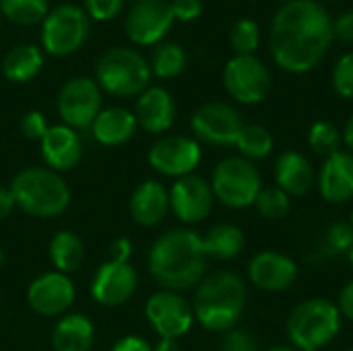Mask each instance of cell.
Returning a JSON list of instances; mask_svg holds the SVG:
<instances>
[{
  "label": "cell",
  "mask_w": 353,
  "mask_h": 351,
  "mask_svg": "<svg viewBox=\"0 0 353 351\" xmlns=\"http://www.w3.org/2000/svg\"><path fill=\"white\" fill-rule=\"evenodd\" d=\"M244 124L240 110L225 101L203 103L190 118L194 139L211 147H234Z\"/></svg>",
  "instance_id": "obj_12"
},
{
  "label": "cell",
  "mask_w": 353,
  "mask_h": 351,
  "mask_svg": "<svg viewBox=\"0 0 353 351\" xmlns=\"http://www.w3.org/2000/svg\"><path fill=\"white\" fill-rule=\"evenodd\" d=\"M19 128H21V132H23L25 139H29V141H41L50 126H48V120H46V116L41 112L31 110V112H27L21 118Z\"/></svg>",
  "instance_id": "obj_38"
},
{
  "label": "cell",
  "mask_w": 353,
  "mask_h": 351,
  "mask_svg": "<svg viewBox=\"0 0 353 351\" xmlns=\"http://www.w3.org/2000/svg\"><path fill=\"white\" fill-rule=\"evenodd\" d=\"M147 161L157 174L178 180L194 174L203 161V147L194 137L165 134L151 145Z\"/></svg>",
  "instance_id": "obj_10"
},
{
  "label": "cell",
  "mask_w": 353,
  "mask_h": 351,
  "mask_svg": "<svg viewBox=\"0 0 353 351\" xmlns=\"http://www.w3.org/2000/svg\"><path fill=\"white\" fill-rule=\"evenodd\" d=\"M333 19L319 0L283 4L269 29V52L275 64L292 74L314 70L333 46Z\"/></svg>",
  "instance_id": "obj_1"
},
{
  "label": "cell",
  "mask_w": 353,
  "mask_h": 351,
  "mask_svg": "<svg viewBox=\"0 0 353 351\" xmlns=\"http://www.w3.org/2000/svg\"><path fill=\"white\" fill-rule=\"evenodd\" d=\"M353 248V228L350 221H335L327 228L323 244H321V257L331 259V257H341Z\"/></svg>",
  "instance_id": "obj_35"
},
{
  "label": "cell",
  "mask_w": 353,
  "mask_h": 351,
  "mask_svg": "<svg viewBox=\"0 0 353 351\" xmlns=\"http://www.w3.org/2000/svg\"><path fill=\"white\" fill-rule=\"evenodd\" d=\"M95 81L101 91L116 97L141 95L149 87L151 66L149 60L132 48H112L99 58Z\"/></svg>",
  "instance_id": "obj_6"
},
{
  "label": "cell",
  "mask_w": 353,
  "mask_h": 351,
  "mask_svg": "<svg viewBox=\"0 0 353 351\" xmlns=\"http://www.w3.org/2000/svg\"><path fill=\"white\" fill-rule=\"evenodd\" d=\"M4 263H6V254H4V250L0 248V269L4 267Z\"/></svg>",
  "instance_id": "obj_49"
},
{
  "label": "cell",
  "mask_w": 353,
  "mask_h": 351,
  "mask_svg": "<svg viewBox=\"0 0 353 351\" xmlns=\"http://www.w3.org/2000/svg\"><path fill=\"white\" fill-rule=\"evenodd\" d=\"M347 263H350V267H352V271H353V248L347 252Z\"/></svg>",
  "instance_id": "obj_50"
},
{
  "label": "cell",
  "mask_w": 353,
  "mask_h": 351,
  "mask_svg": "<svg viewBox=\"0 0 353 351\" xmlns=\"http://www.w3.org/2000/svg\"><path fill=\"white\" fill-rule=\"evenodd\" d=\"M209 184L215 203L240 211V209L254 207L256 197L263 190V176L252 161L240 155H230L223 157L213 168Z\"/></svg>",
  "instance_id": "obj_7"
},
{
  "label": "cell",
  "mask_w": 353,
  "mask_h": 351,
  "mask_svg": "<svg viewBox=\"0 0 353 351\" xmlns=\"http://www.w3.org/2000/svg\"><path fill=\"white\" fill-rule=\"evenodd\" d=\"M316 188L329 205H345L353 199V155L341 149L323 159L316 172Z\"/></svg>",
  "instance_id": "obj_20"
},
{
  "label": "cell",
  "mask_w": 353,
  "mask_h": 351,
  "mask_svg": "<svg viewBox=\"0 0 353 351\" xmlns=\"http://www.w3.org/2000/svg\"><path fill=\"white\" fill-rule=\"evenodd\" d=\"M308 147L323 159L343 149V132L329 120H316L308 130Z\"/></svg>",
  "instance_id": "obj_31"
},
{
  "label": "cell",
  "mask_w": 353,
  "mask_h": 351,
  "mask_svg": "<svg viewBox=\"0 0 353 351\" xmlns=\"http://www.w3.org/2000/svg\"><path fill=\"white\" fill-rule=\"evenodd\" d=\"M246 283L234 271H215L205 275L194 288V323L211 333H228L238 327L246 310Z\"/></svg>",
  "instance_id": "obj_3"
},
{
  "label": "cell",
  "mask_w": 353,
  "mask_h": 351,
  "mask_svg": "<svg viewBox=\"0 0 353 351\" xmlns=\"http://www.w3.org/2000/svg\"><path fill=\"white\" fill-rule=\"evenodd\" d=\"M234 56H254L261 46V27L252 19H238L230 31Z\"/></svg>",
  "instance_id": "obj_34"
},
{
  "label": "cell",
  "mask_w": 353,
  "mask_h": 351,
  "mask_svg": "<svg viewBox=\"0 0 353 351\" xmlns=\"http://www.w3.org/2000/svg\"><path fill=\"white\" fill-rule=\"evenodd\" d=\"M89 37V17L77 4H60L41 21V46L50 56H70Z\"/></svg>",
  "instance_id": "obj_8"
},
{
  "label": "cell",
  "mask_w": 353,
  "mask_h": 351,
  "mask_svg": "<svg viewBox=\"0 0 353 351\" xmlns=\"http://www.w3.org/2000/svg\"><path fill=\"white\" fill-rule=\"evenodd\" d=\"M172 12L176 21L188 23L201 17L203 12V0H172Z\"/></svg>",
  "instance_id": "obj_40"
},
{
  "label": "cell",
  "mask_w": 353,
  "mask_h": 351,
  "mask_svg": "<svg viewBox=\"0 0 353 351\" xmlns=\"http://www.w3.org/2000/svg\"><path fill=\"white\" fill-rule=\"evenodd\" d=\"M48 257L54 265V271L70 275L79 271L85 263V242L79 234L62 230L54 234L48 246Z\"/></svg>",
  "instance_id": "obj_27"
},
{
  "label": "cell",
  "mask_w": 353,
  "mask_h": 351,
  "mask_svg": "<svg viewBox=\"0 0 353 351\" xmlns=\"http://www.w3.org/2000/svg\"><path fill=\"white\" fill-rule=\"evenodd\" d=\"M281 4H288V2H294V0H279Z\"/></svg>",
  "instance_id": "obj_52"
},
{
  "label": "cell",
  "mask_w": 353,
  "mask_h": 351,
  "mask_svg": "<svg viewBox=\"0 0 353 351\" xmlns=\"http://www.w3.org/2000/svg\"><path fill=\"white\" fill-rule=\"evenodd\" d=\"M101 89L91 77H74L66 81L58 93V116L62 124L85 130L91 128L93 120L101 112Z\"/></svg>",
  "instance_id": "obj_13"
},
{
  "label": "cell",
  "mask_w": 353,
  "mask_h": 351,
  "mask_svg": "<svg viewBox=\"0 0 353 351\" xmlns=\"http://www.w3.org/2000/svg\"><path fill=\"white\" fill-rule=\"evenodd\" d=\"M223 87L234 101L256 106L271 93V70L256 56H234L223 68Z\"/></svg>",
  "instance_id": "obj_9"
},
{
  "label": "cell",
  "mask_w": 353,
  "mask_h": 351,
  "mask_svg": "<svg viewBox=\"0 0 353 351\" xmlns=\"http://www.w3.org/2000/svg\"><path fill=\"white\" fill-rule=\"evenodd\" d=\"M95 343V327L81 312H66L52 331L54 351H91Z\"/></svg>",
  "instance_id": "obj_25"
},
{
  "label": "cell",
  "mask_w": 353,
  "mask_h": 351,
  "mask_svg": "<svg viewBox=\"0 0 353 351\" xmlns=\"http://www.w3.org/2000/svg\"><path fill=\"white\" fill-rule=\"evenodd\" d=\"M0 19H2V12H0Z\"/></svg>",
  "instance_id": "obj_55"
},
{
  "label": "cell",
  "mask_w": 353,
  "mask_h": 351,
  "mask_svg": "<svg viewBox=\"0 0 353 351\" xmlns=\"http://www.w3.org/2000/svg\"><path fill=\"white\" fill-rule=\"evenodd\" d=\"M170 192V211L186 225H194L205 221L215 205V197L211 190L209 180L203 176L190 174L184 178L174 180L168 188Z\"/></svg>",
  "instance_id": "obj_16"
},
{
  "label": "cell",
  "mask_w": 353,
  "mask_h": 351,
  "mask_svg": "<svg viewBox=\"0 0 353 351\" xmlns=\"http://www.w3.org/2000/svg\"><path fill=\"white\" fill-rule=\"evenodd\" d=\"M139 290V273L130 261H103L93 273L89 292L91 298L105 308L126 304Z\"/></svg>",
  "instance_id": "obj_14"
},
{
  "label": "cell",
  "mask_w": 353,
  "mask_h": 351,
  "mask_svg": "<svg viewBox=\"0 0 353 351\" xmlns=\"http://www.w3.org/2000/svg\"><path fill=\"white\" fill-rule=\"evenodd\" d=\"M341 132H343V147H345V151H350L353 155V114L347 118V122H345Z\"/></svg>",
  "instance_id": "obj_46"
},
{
  "label": "cell",
  "mask_w": 353,
  "mask_h": 351,
  "mask_svg": "<svg viewBox=\"0 0 353 351\" xmlns=\"http://www.w3.org/2000/svg\"><path fill=\"white\" fill-rule=\"evenodd\" d=\"M256 213L267 219V221H279L283 217H288V213L292 211V197L285 194L281 188L273 186H263V190L256 197L254 203Z\"/></svg>",
  "instance_id": "obj_33"
},
{
  "label": "cell",
  "mask_w": 353,
  "mask_h": 351,
  "mask_svg": "<svg viewBox=\"0 0 353 351\" xmlns=\"http://www.w3.org/2000/svg\"><path fill=\"white\" fill-rule=\"evenodd\" d=\"M343 319L333 300L310 298L300 302L288 319L290 345L298 351H321L341 331Z\"/></svg>",
  "instance_id": "obj_5"
},
{
  "label": "cell",
  "mask_w": 353,
  "mask_h": 351,
  "mask_svg": "<svg viewBox=\"0 0 353 351\" xmlns=\"http://www.w3.org/2000/svg\"><path fill=\"white\" fill-rule=\"evenodd\" d=\"M153 351H180V345L176 339H159V343L153 348Z\"/></svg>",
  "instance_id": "obj_47"
},
{
  "label": "cell",
  "mask_w": 353,
  "mask_h": 351,
  "mask_svg": "<svg viewBox=\"0 0 353 351\" xmlns=\"http://www.w3.org/2000/svg\"><path fill=\"white\" fill-rule=\"evenodd\" d=\"M39 151L46 168L64 174L74 170L83 159V141L79 130L66 124H54L39 141Z\"/></svg>",
  "instance_id": "obj_19"
},
{
  "label": "cell",
  "mask_w": 353,
  "mask_h": 351,
  "mask_svg": "<svg viewBox=\"0 0 353 351\" xmlns=\"http://www.w3.org/2000/svg\"><path fill=\"white\" fill-rule=\"evenodd\" d=\"M128 211L134 223L143 228L159 225L170 213V192L159 180L141 182L128 201Z\"/></svg>",
  "instance_id": "obj_23"
},
{
  "label": "cell",
  "mask_w": 353,
  "mask_h": 351,
  "mask_svg": "<svg viewBox=\"0 0 353 351\" xmlns=\"http://www.w3.org/2000/svg\"><path fill=\"white\" fill-rule=\"evenodd\" d=\"M331 85L333 91L343 97V99H353V50L345 52L333 66L331 74Z\"/></svg>",
  "instance_id": "obj_36"
},
{
  "label": "cell",
  "mask_w": 353,
  "mask_h": 351,
  "mask_svg": "<svg viewBox=\"0 0 353 351\" xmlns=\"http://www.w3.org/2000/svg\"><path fill=\"white\" fill-rule=\"evenodd\" d=\"M149 66H151V74H155L157 79L163 81L174 79L182 74V70L186 68V52L176 41H159L153 48Z\"/></svg>",
  "instance_id": "obj_30"
},
{
  "label": "cell",
  "mask_w": 353,
  "mask_h": 351,
  "mask_svg": "<svg viewBox=\"0 0 353 351\" xmlns=\"http://www.w3.org/2000/svg\"><path fill=\"white\" fill-rule=\"evenodd\" d=\"M345 351H353V345H352V348H347V350H345Z\"/></svg>",
  "instance_id": "obj_54"
},
{
  "label": "cell",
  "mask_w": 353,
  "mask_h": 351,
  "mask_svg": "<svg viewBox=\"0 0 353 351\" xmlns=\"http://www.w3.org/2000/svg\"><path fill=\"white\" fill-rule=\"evenodd\" d=\"M139 128L149 134H163L174 126L176 101L163 87H147L134 103L132 110Z\"/></svg>",
  "instance_id": "obj_21"
},
{
  "label": "cell",
  "mask_w": 353,
  "mask_h": 351,
  "mask_svg": "<svg viewBox=\"0 0 353 351\" xmlns=\"http://www.w3.org/2000/svg\"><path fill=\"white\" fill-rule=\"evenodd\" d=\"M350 225L353 228V209H352V215H350Z\"/></svg>",
  "instance_id": "obj_51"
},
{
  "label": "cell",
  "mask_w": 353,
  "mask_h": 351,
  "mask_svg": "<svg viewBox=\"0 0 353 351\" xmlns=\"http://www.w3.org/2000/svg\"><path fill=\"white\" fill-rule=\"evenodd\" d=\"M17 209L14 197L8 186H0V221L6 219L12 211Z\"/></svg>",
  "instance_id": "obj_45"
},
{
  "label": "cell",
  "mask_w": 353,
  "mask_h": 351,
  "mask_svg": "<svg viewBox=\"0 0 353 351\" xmlns=\"http://www.w3.org/2000/svg\"><path fill=\"white\" fill-rule=\"evenodd\" d=\"M0 12L17 25H35L50 10L48 0H0Z\"/></svg>",
  "instance_id": "obj_32"
},
{
  "label": "cell",
  "mask_w": 353,
  "mask_h": 351,
  "mask_svg": "<svg viewBox=\"0 0 353 351\" xmlns=\"http://www.w3.org/2000/svg\"><path fill=\"white\" fill-rule=\"evenodd\" d=\"M209 257L203 236L190 228H174L155 238L147 254L151 277L161 290L184 292L196 288L207 275Z\"/></svg>",
  "instance_id": "obj_2"
},
{
  "label": "cell",
  "mask_w": 353,
  "mask_h": 351,
  "mask_svg": "<svg viewBox=\"0 0 353 351\" xmlns=\"http://www.w3.org/2000/svg\"><path fill=\"white\" fill-rule=\"evenodd\" d=\"M172 4L168 0H139L126 17V35L139 46H157L174 25Z\"/></svg>",
  "instance_id": "obj_17"
},
{
  "label": "cell",
  "mask_w": 353,
  "mask_h": 351,
  "mask_svg": "<svg viewBox=\"0 0 353 351\" xmlns=\"http://www.w3.org/2000/svg\"><path fill=\"white\" fill-rule=\"evenodd\" d=\"M234 147L238 149L240 157L254 163V161L267 159L273 153L275 139H273L271 130L263 124H244Z\"/></svg>",
  "instance_id": "obj_29"
},
{
  "label": "cell",
  "mask_w": 353,
  "mask_h": 351,
  "mask_svg": "<svg viewBox=\"0 0 353 351\" xmlns=\"http://www.w3.org/2000/svg\"><path fill=\"white\" fill-rule=\"evenodd\" d=\"M132 252H134L132 242H130L126 236H120V238H116V240L110 244L108 259H114V261H130V259H132Z\"/></svg>",
  "instance_id": "obj_43"
},
{
  "label": "cell",
  "mask_w": 353,
  "mask_h": 351,
  "mask_svg": "<svg viewBox=\"0 0 353 351\" xmlns=\"http://www.w3.org/2000/svg\"><path fill=\"white\" fill-rule=\"evenodd\" d=\"M43 68V54L33 43H21L6 52L2 58V72L12 83H27Z\"/></svg>",
  "instance_id": "obj_28"
},
{
  "label": "cell",
  "mask_w": 353,
  "mask_h": 351,
  "mask_svg": "<svg viewBox=\"0 0 353 351\" xmlns=\"http://www.w3.org/2000/svg\"><path fill=\"white\" fill-rule=\"evenodd\" d=\"M265 351H298L294 345H290V343H279V345H271L269 350Z\"/></svg>",
  "instance_id": "obj_48"
},
{
  "label": "cell",
  "mask_w": 353,
  "mask_h": 351,
  "mask_svg": "<svg viewBox=\"0 0 353 351\" xmlns=\"http://www.w3.org/2000/svg\"><path fill=\"white\" fill-rule=\"evenodd\" d=\"M333 37L343 43H353V8L341 12L333 21Z\"/></svg>",
  "instance_id": "obj_41"
},
{
  "label": "cell",
  "mask_w": 353,
  "mask_h": 351,
  "mask_svg": "<svg viewBox=\"0 0 353 351\" xmlns=\"http://www.w3.org/2000/svg\"><path fill=\"white\" fill-rule=\"evenodd\" d=\"M27 306L43 319H60L64 317L77 298V288L70 275L48 271L35 277L27 288Z\"/></svg>",
  "instance_id": "obj_15"
},
{
  "label": "cell",
  "mask_w": 353,
  "mask_h": 351,
  "mask_svg": "<svg viewBox=\"0 0 353 351\" xmlns=\"http://www.w3.org/2000/svg\"><path fill=\"white\" fill-rule=\"evenodd\" d=\"M246 275L256 290L281 294L298 281L300 267L292 257L279 250H261L250 259Z\"/></svg>",
  "instance_id": "obj_18"
},
{
  "label": "cell",
  "mask_w": 353,
  "mask_h": 351,
  "mask_svg": "<svg viewBox=\"0 0 353 351\" xmlns=\"http://www.w3.org/2000/svg\"><path fill=\"white\" fill-rule=\"evenodd\" d=\"M17 207L37 219H56L70 207V188L50 168H25L8 184Z\"/></svg>",
  "instance_id": "obj_4"
},
{
  "label": "cell",
  "mask_w": 353,
  "mask_h": 351,
  "mask_svg": "<svg viewBox=\"0 0 353 351\" xmlns=\"http://www.w3.org/2000/svg\"><path fill=\"white\" fill-rule=\"evenodd\" d=\"M110 351H153L147 339L139 337V335H126L122 339H118Z\"/></svg>",
  "instance_id": "obj_44"
},
{
  "label": "cell",
  "mask_w": 353,
  "mask_h": 351,
  "mask_svg": "<svg viewBox=\"0 0 353 351\" xmlns=\"http://www.w3.org/2000/svg\"><path fill=\"white\" fill-rule=\"evenodd\" d=\"M273 178H275V186L281 188L292 199L304 197L316 186V170L312 161L302 151L296 149H288L275 157Z\"/></svg>",
  "instance_id": "obj_22"
},
{
  "label": "cell",
  "mask_w": 353,
  "mask_h": 351,
  "mask_svg": "<svg viewBox=\"0 0 353 351\" xmlns=\"http://www.w3.org/2000/svg\"><path fill=\"white\" fill-rule=\"evenodd\" d=\"M205 252L209 259L215 261H234L238 259L246 248V236L242 228L234 223H215L205 236H203Z\"/></svg>",
  "instance_id": "obj_26"
},
{
  "label": "cell",
  "mask_w": 353,
  "mask_h": 351,
  "mask_svg": "<svg viewBox=\"0 0 353 351\" xmlns=\"http://www.w3.org/2000/svg\"><path fill=\"white\" fill-rule=\"evenodd\" d=\"M221 351H261L256 337L246 329H232L223 335Z\"/></svg>",
  "instance_id": "obj_37"
},
{
  "label": "cell",
  "mask_w": 353,
  "mask_h": 351,
  "mask_svg": "<svg viewBox=\"0 0 353 351\" xmlns=\"http://www.w3.org/2000/svg\"><path fill=\"white\" fill-rule=\"evenodd\" d=\"M0 306H2V294H0Z\"/></svg>",
  "instance_id": "obj_53"
},
{
  "label": "cell",
  "mask_w": 353,
  "mask_h": 351,
  "mask_svg": "<svg viewBox=\"0 0 353 351\" xmlns=\"http://www.w3.org/2000/svg\"><path fill=\"white\" fill-rule=\"evenodd\" d=\"M145 319L159 339H182L194 325L192 304L172 290L155 292L145 304Z\"/></svg>",
  "instance_id": "obj_11"
},
{
  "label": "cell",
  "mask_w": 353,
  "mask_h": 351,
  "mask_svg": "<svg viewBox=\"0 0 353 351\" xmlns=\"http://www.w3.org/2000/svg\"><path fill=\"white\" fill-rule=\"evenodd\" d=\"M139 124L137 118L130 110L126 108H105L97 114V118L91 124V134L93 139L103 145V147H120L124 143H128L134 132H137Z\"/></svg>",
  "instance_id": "obj_24"
},
{
  "label": "cell",
  "mask_w": 353,
  "mask_h": 351,
  "mask_svg": "<svg viewBox=\"0 0 353 351\" xmlns=\"http://www.w3.org/2000/svg\"><path fill=\"white\" fill-rule=\"evenodd\" d=\"M337 308H339V314H341V319H345V321H350L353 323V279L352 281H347L343 288H341V292H339V298H337Z\"/></svg>",
  "instance_id": "obj_42"
},
{
  "label": "cell",
  "mask_w": 353,
  "mask_h": 351,
  "mask_svg": "<svg viewBox=\"0 0 353 351\" xmlns=\"http://www.w3.org/2000/svg\"><path fill=\"white\" fill-rule=\"evenodd\" d=\"M124 6V0H85L87 17L95 21H110L114 19Z\"/></svg>",
  "instance_id": "obj_39"
}]
</instances>
